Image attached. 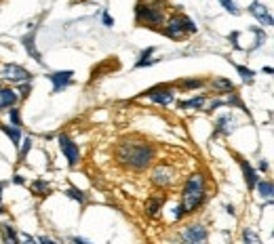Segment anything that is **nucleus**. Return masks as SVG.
Wrapping results in <instances>:
<instances>
[{"label":"nucleus","instance_id":"obj_1","mask_svg":"<svg viewBox=\"0 0 274 244\" xmlns=\"http://www.w3.org/2000/svg\"><path fill=\"white\" fill-rule=\"evenodd\" d=\"M154 148L146 141H135V139H127L120 141L116 148V160L122 166H127L131 170H144L152 164L154 160Z\"/></svg>","mask_w":274,"mask_h":244},{"label":"nucleus","instance_id":"obj_2","mask_svg":"<svg viewBox=\"0 0 274 244\" xmlns=\"http://www.w3.org/2000/svg\"><path fill=\"white\" fill-rule=\"evenodd\" d=\"M205 177H202L200 173H194L188 177V181H185L183 185V192H182V211L183 215H190L198 209V206L202 204V200H205Z\"/></svg>","mask_w":274,"mask_h":244},{"label":"nucleus","instance_id":"obj_3","mask_svg":"<svg viewBox=\"0 0 274 244\" xmlns=\"http://www.w3.org/2000/svg\"><path fill=\"white\" fill-rule=\"evenodd\" d=\"M165 0H139L135 4V23L139 28H154L165 23Z\"/></svg>","mask_w":274,"mask_h":244},{"label":"nucleus","instance_id":"obj_4","mask_svg":"<svg viewBox=\"0 0 274 244\" xmlns=\"http://www.w3.org/2000/svg\"><path fill=\"white\" fill-rule=\"evenodd\" d=\"M163 25H165V28H163V34H165V36H169V38H173V40L182 38V36H183L185 32H190V34L196 32V25H194V21L190 19V17L180 15V13L171 15Z\"/></svg>","mask_w":274,"mask_h":244},{"label":"nucleus","instance_id":"obj_5","mask_svg":"<svg viewBox=\"0 0 274 244\" xmlns=\"http://www.w3.org/2000/svg\"><path fill=\"white\" fill-rule=\"evenodd\" d=\"M32 78H34L32 72L17 66V63H6V66H2V72H0V80H6V82H13V84L30 82Z\"/></svg>","mask_w":274,"mask_h":244},{"label":"nucleus","instance_id":"obj_6","mask_svg":"<svg viewBox=\"0 0 274 244\" xmlns=\"http://www.w3.org/2000/svg\"><path fill=\"white\" fill-rule=\"evenodd\" d=\"M207 238H209V234L205 230V225H200V223H192L188 228H183L180 234L182 244H205Z\"/></svg>","mask_w":274,"mask_h":244},{"label":"nucleus","instance_id":"obj_7","mask_svg":"<svg viewBox=\"0 0 274 244\" xmlns=\"http://www.w3.org/2000/svg\"><path fill=\"white\" fill-rule=\"evenodd\" d=\"M57 146H59V150H61V154L66 156V160H68V164L70 166H76L78 164V160H81V150H78V146L68 137L66 133H61L59 137H57Z\"/></svg>","mask_w":274,"mask_h":244},{"label":"nucleus","instance_id":"obj_8","mask_svg":"<svg viewBox=\"0 0 274 244\" xmlns=\"http://www.w3.org/2000/svg\"><path fill=\"white\" fill-rule=\"evenodd\" d=\"M141 95H146L150 97L154 103L158 105H169L173 99H175V91L169 86V84H165V86H154V88H150V91H144Z\"/></svg>","mask_w":274,"mask_h":244},{"label":"nucleus","instance_id":"obj_9","mask_svg":"<svg viewBox=\"0 0 274 244\" xmlns=\"http://www.w3.org/2000/svg\"><path fill=\"white\" fill-rule=\"evenodd\" d=\"M173 177H175V170L169 164H158L152 170V183L156 187H169L173 183Z\"/></svg>","mask_w":274,"mask_h":244},{"label":"nucleus","instance_id":"obj_10","mask_svg":"<svg viewBox=\"0 0 274 244\" xmlns=\"http://www.w3.org/2000/svg\"><path fill=\"white\" fill-rule=\"evenodd\" d=\"M72 78H74V72L72 70H64V72H53L49 74V80L53 82V93H61L72 84Z\"/></svg>","mask_w":274,"mask_h":244},{"label":"nucleus","instance_id":"obj_11","mask_svg":"<svg viewBox=\"0 0 274 244\" xmlns=\"http://www.w3.org/2000/svg\"><path fill=\"white\" fill-rule=\"evenodd\" d=\"M36 30H38V28H34L30 34H25L23 38H21V42H23L25 51H28V55H30L34 61H36V63H40V66H42V63H45V61H42L40 51L36 49Z\"/></svg>","mask_w":274,"mask_h":244},{"label":"nucleus","instance_id":"obj_12","mask_svg":"<svg viewBox=\"0 0 274 244\" xmlns=\"http://www.w3.org/2000/svg\"><path fill=\"white\" fill-rule=\"evenodd\" d=\"M232 124H236V120L232 118V114L219 116L217 122H215V131H213V135H211V139H213V137H219V135H230V133L234 131Z\"/></svg>","mask_w":274,"mask_h":244},{"label":"nucleus","instance_id":"obj_13","mask_svg":"<svg viewBox=\"0 0 274 244\" xmlns=\"http://www.w3.org/2000/svg\"><path fill=\"white\" fill-rule=\"evenodd\" d=\"M249 13H251V15H253L262 25H272V23H274L272 15H270V8H268V6H264L262 2H251Z\"/></svg>","mask_w":274,"mask_h":244},{"label":"nucleus","instance_id":"obj_14","mask_svg":"<svg viewBox=\"0 0 274 244\" xmlns=\"http://www.w3.org/2000/svg\"><path fill=\"white\" fill-rule=\"evenodd\" d=\"M236 160H238V164H241V168H243V175H245L247 187H249V189H255V183L260 181V177H258V173H255V168H253L245 158H241V156H236Z\"/></svg>","mask_w":274,"mask_h":244},{"label":"nucleus","instance_id":"obj_15","mask_svg":"<svg viewBox=\"0 0 274 244\" xmlns=\"http://www.w3.org/2000/svg\"><path fill=\"white\" fill-rule=\"evenodd\" d=\"M17 101H19V95L15 88H0V112L6 107H13Z\"/></svg>","mask_w":274,"mask_h":244},{"label":"nucleus","instance_id":"obj_16","mask_svg":"<svg viewBox=\"0 0 274 244\" xmlns=\"http://www.w3.org/2000/svg\"><path fill=\"white\" fill-rule=\"evenodd\" d=\"M211 86H213V91L217 95H226V93H234V84L230 82L228 78H215L213 82H211Z\"/></svg>","mask_w":274,"mask_h":244},{"label":"nucleus","instance_id":"obj_17","mask_svg":"<svg viewBox=\"0 0 274 244\" xmlns=\"http://www.w3.org/2000/svg\"><path fill=\"white\" fill-rule=\"evenodd\" d=\"M255 189L260 192L262 198H266V200H272V194H274V185H272V181H268V179H260V181L255 183Z\"/></svg>","mask_w":274,"mask_h":244},{"label":"nucleus","instance_id":"obj_18","mask_svg":"<svg viewBox=\"0 0 274 244\" xmlns=\"http://www.w3.org/2000/svg\"><path fill=\"white\" fill-rule=\"evenodd\" d=\"M205 105V95H198V97H192L188 101H180L178 107L180 110H200Z\"/></svg>","mask_w":274,"mask_h":244},{"label":"nucleus","instance_id":"obj_19","mask_svg":"<svg viewBox=\"0 0 274 244\" xmlns=\"http://www.w3.org/2000/svg\"><path fill=\"white\" fill-rule=\"evenodd\" d=\"M0 131H2L8 139H11V143H13L15 148H19V141H21L19 129H15V126H6V124H0Z\"/></svg>","mask_w":274,"mask_h":244},{"label":"nucleus","instance_id":"obj_20","mask_svg":"<svg viewBox=\"0 0 274 244\" xmlns=\"http://www.w3.org/2000/svg\"><path fill=\"white\" fill-rule=\"evenodd\" d=\"M30 189H32L34 196H49L51 194V185L45 181V179H36V181L30 185Z\"/></svg>","mask_w":274,"mask_h":244},{"label":"nucleus","instance_id":"obj_21","mask_svg":"<svg viewBox=\"0 0 274 244\" xmlns=\"http://www.w3.org/2000/svg\"><path fill=\"white\" fill-rule=\"evenodd\" d=\"M163 204H165V196H163V198H161V196H158V198H150V200L146 202V211H148V215H150V217H156L158 211L163 209Z\"/></svg>","mask_w":274,"mask_h":244},{"label":"nucleus","instance_id":"obj_22","mask_svg":"<svg viewBox=\"0 0 274 244\" xmlns=\"http://www.w3.org/2000/svg\"><path fill=\"white\" fill-rule=\"evenodd\" d=\"M154 51H156L154 47H148L146 51H141V55H139V59L135 63V68H146V66H152V63H156V59H152V53Z\"/></svg>","mask_w":274,"mask_h":244},{"label":"nucleus","instance_id":"obj_23","mask_svg":"<svg viewBox=\"0 0 274 244\" xmlns=\"http://www.w3.org/2000/svg\"><path fill=\"white\" fill-rule=\"evenodd\" d=\"M66 196L72 198V200H78L83 206L87 204V194L83 192V189H78V187H68V189H66Z\"/></svg>","mask_w":274,"mask_h":244},{"label":"nucleus","instance_id":"obj_24","mask_svg":"<svg viewBox=\"0 0 274 244\" xmlns=\"http://www.w3.org/2000/svg\"><path fill=\"white\" fill-rule=\"evenodd\" d=\"M202 84H205V80L200 78H190V80H182L180 86L183 88V91H192V88H200Z\"/></svg>","mask_w":274,"mask_h":244},{"label":"nucleus","instance_id":"obj_25","mask_svg":"<svg viewBox=\"0 0 274 244\" xmlns=\"http://www.w3.org/2000/svg\"><path fill=\"white\" fill-rule=\"evenodd\" d=\"M236 72L241 74V78L245 80L247 84H251V82H253V78H255V72H253V70L245 68V66H236Z\"/></svg>","mask_w":274,"mask_h":244},{"label":"nucleus","instance_id":"obj_26","mask_svg":"<svg viewBox=\"0 0 274 244\" xmlns=\"http://www.w3.org/2000/svg\"><path fill=\"white\" fill-rule=\"evenodd\" d=\"M243 240H245V244H262L260 236H258V234H255L253 230H245V232H243Z\"/></svg>","mask_w":274,"mask_h":244},{"label":"nucleus","instance_id":"obj_27","mask_svg":"<svg viewBox=\"0 0 274 244\" xmlns=\"http://www.w3.org/2000/svg\"><path fill=\"white\" fill-rule=\"evenodd\" d=\"M219 4H222L228 13H232V15H241V11H238L236 2H232V0H219Z\"/></svg>","mask_w":274,"mask_h":244},{"label":"nucleus","instance_id":"obj_28","mask_svg":"<svg viewBox=\"0 0 274 244\" xmlns=\"http://www.w3.org/2000/svg\"><path fill=\"white\" fill-rule=\"evenodd\" d=\"M8 118H11V122H13L15 129H19V126H21V116H19V110H17V107H11V112H8Z\"/></svg>","mask_w":274,"mask_h":244},{"label":"nucleus","instance_id":"obj_29","mask_svg":"<svg viewBox=\"0 0 274 244\" xmlns=\"http://www.w3.org/2000/svg\"><path fill=\"white\" fill-rule=\"evenodd\" d=\"M19 146H21V150H19V160H23L25 156H28V152L32 150V139H30V137H25L23 143H19Z\"/></svg>","mask_w":274,"mask_h":244},{"label":"nucleus","instance_id":"obj_30","mask_svg":"<svg viewBox=\"0 0 274 244\" xmlns=\"http://www.w3.org/2000/svg\"><path fill=\"white\" fill-rule=\"evenodd\" d=\"M17 244H38V242L34 240L30 234H19V238H17Z\"/></svg>","mask_w":274,"mask_h":244},{"label":"nucleus","instance_id":"obj_31","mask_svg":"<svg viewBox=\"0 0 274 244\" xmlns=\"http://www.w3.org/2000/svg\"><path fill=\"white\" fill-rule=\"evenodd\" d=\"M30 91H32V84H30V82H21V84H19V93H21L19 97H21V99H28Z\"/></svg>","mask_w":274,"mask_h":244},{"label":"nucleus","instance_id":"obj_32","mask_svg":"<svg viewBox=\"0 0 274 244\" xmlns=\"http://www.w3.org/2000/svg\"><path fill=\"white\" fill-rule=\"evenodd\" d=\"M103 25H105V28H112V25H114V19L110 17L108 11H103Z\"/></svg>","mask_w":274,"mask_h":244},{"label":"nucleus","instance_id":"obj_33","mask_svg":"<svg viewBox=\"0 0 274 244\" xmlns=\"http://www.w3.org/2000/svg\"><path fill=\"white\" fill-rule=\"evenodd\" d=\"M72 242H74V244H93V242H89L87 238H81V236H74Z\"/></svg>","mask_w":274,"mask_h":244},{"label":"nucleus","instance_id":"obj_34","mask_svg":"<svg viewBox=\"0 0 274 244\" xmlns=\"http://www.w3.org/2000/svg\"><path fill=\"white\" fill-rule=\"evenodd\" d=\"M36 242H38V244H57L55 240H51V238H45V236H40V238H38Z\"/></svg>","mask_w":274,"mask_h":244},{"label":"nucleus","instance_id":"obj_35","mask_svg":"<svg viewBox=\"0 0 274 244\" xmlns=\"http://www.w3.org/2000/svg\"><path fill=\"white\" fill-rule=\"evenodd\" d=\"M260 170H268V162L264 160V158L260 160Z\"/></svg>","mask_w":274,"mask_h":244},{"label":"nucleus","instance_id":"obj_36","mask_svg":"<svg viewBox=\"0 0 274 244\" xmlns=\"http://www.w3.org/2000/svg\"><path fill=\"white\" fill-rule=\"evenodd\" d=\"M2 189H4V183H0V198H2Z\"/></svg>","mask_w":274,"mask_h":244},{"label":"nucleus","instance_id":"obj_37","mask_svg":"<svg viewBox=\"0 0 274 244\" xmlns=\"http://www.w3.org/2000/svg\"><path fill=\"white\" fill-rule=\"evenodd\" d=\"M2 213H4V206H2V204H0V215H2Z\"/></svg>","mask_w":274,"mask_h":244},{"label":"nucleus","instance_id":"obj_38","mask_svg":"<svg viewBox=\"0 0 274 244\" xmlns=\"http://www.w3.org/2000/svg\"><path fill=\"white\" fill-rule=\"evenodd\" d=\"M2 244H11V240H6V238H4V240H2Z\"/></svg>","mask_w":274,"mask_h":244}]
</instances>
